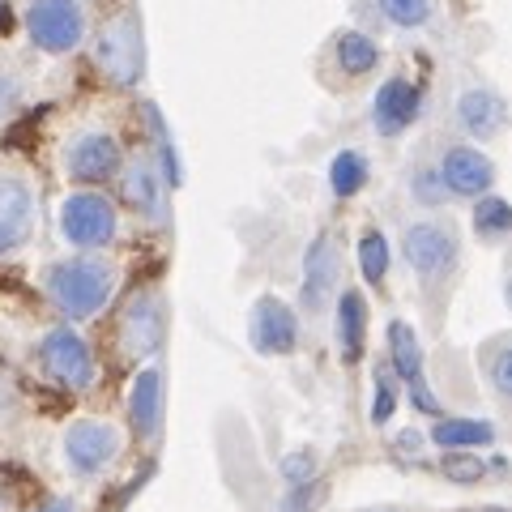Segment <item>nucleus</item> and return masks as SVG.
I'll use <instances>...</instances> for the list:
<instances>
[{"mask_svg":"<svg viewBox=\"0 0 512 512\" xmlns=\"http://www.w3.org/2000/svg\"><path fill=\"white\" fill-rule=\"evenodd\" d=\"M282 478L291 487H312L316 478V453H308V448H295V453L282 457Z\"/></svg>","mask_w":512,"mask_h":512,"instance_id":"29","label":"nucleus"},{"mask_svg":"<svg viewBox=\"0 0 512 512\" xmlns=\"http://www.w3.org/2000/svg\"><path fill=\"white\" fill-rule=\"evenodd\" d=\"M26 30L35 47L52 56L73 52L86 35V18H82V5L77 0H30L26 9Z\"/></svg>","mask_w":512,"mask_h":512,"instance_id":"5","label":"nucleus"},{"mask_svg":"<svg viewBox=\"0 0 512 512\" xmlns=\"http://www.w3.org/2000/svg\"><path fill=\"white\" fill-rule=\"evenodd\" d=\"M282 512H312V487H291Z\"/></svg>","mask_w":512,"mask_h":512,"instance_id":"32","label":"nucleus"},{"mask_svg":"<svg viewBox=\"0 0 512 512\" xmlns=\"http://www.w3.org/2000/svg\"><path fill=\"white\" fill-rule=\"evenodd\" d=\"M504 299H508V308H512V265H508V278H504Z\"/></svg>","mask_w":512,"mask_h":512,"instance_id":"36","label":"nucleus"},{"mask_svg":"<svg viewBox=\"0 0 512 512\" xmlns=\"http://www.w3.org/2000/svg\"><path fill=\"white\" fill-rule=\"evenodd\" d=\"M35 227V192L18 175H0V256L22 248Z\"/></svg>","mask_w":512,"mask_h":512,"instance_id":"13","label":"nucleus"},{"mask_svg":"<svg viewBox=\"0 0 512 512\" xmlns=\"http://www.w3.org/2000/svg\"><path fill=\"white\" fill-rule=\"evenodd\" d=\"M39 512H73V504L69 500H52V504H43Z\"/></svg>","mask_w":512,"mask_h":512,"instance_id":"34","label":"nucleus"},{"mask_svg":"<svg viewBox=\"0 0 512 512\" xmlns=\"http://www.w3.org/2000/svg\"><path fill=\"white\" fill-rule=\"evenodd\" d=\"M359 269L367 282H384V274H389V239L380 231H367L359 239Z\"/></svg>","mask_w":512,"mask_h":512,"instance_id":"24","label":"nucleus"},{"mask_svg":"<svg viewBox=\"0 0 512 512\" xmlns=\"http://www.w3.org/2000/svg\"><path fill=\"white\" fill-rule=\"evenodd\" d=\"M419 86L406 82V77H389L380 90H376V99H372V124H376V133L380 137H397V133H406V128L419 120Z\"/></svg>","mask_w":512,"mask_h":512,"instance_id":"14","label":"nucleus"},{"mask_svg":"<svg viewBox=\"0 0 512 512\" xmlns=\"http://www.w3.org/2000/svg\"><path fill=\"white\" fill-rule=\"evenodd\" d=\"M128 414H133L137 436H146V440L158 436V427H163V372H158V367H146V372L133 380Z\"/></svg>","mask_w":512,"mask_h":512,"instance_id":"16","label":"nucleus"},{"mask_svg":"<svg viewBox=\"0 0 512 512\" xmlns=\"http://www.w3.org/2000/svg\"><path fill=\"white\" fill-rule=\"evenodd\" d=\"M474 231L487 244H500V239H512V205L504 197H478L474 205Z\"/></svg>","mask_w":512,"mask_h":512,"instance_id":"22","label":"nucleus"},{"mask_svg":"<svg viewBox=\"0 0 512 512\" xmlns=\"http://www.w3.org/2000/svg\"><path fill=\"white\" fill-rule=\"evenodd\" d=\"M419 448H423V431H402V436H397V453L419 457Z\"/></svg>","mask_w":512,"mask_h":512,"instance_id":"33","label":"nucleus"},{"mask_svg":"<svg viewBox=\"0 0 512 512\" xmlns=\"http://www.w3.org/2000/svg\"><path fill=\"white\" fill-rule=\"evenodd\" d=\"M363 184H367V158L359 150L333 154V163H329V188L346 201V197H355V192H363Z\"/></svg>","mask_w":512,"mask_h":512,"instance_id":"23","label":"nucleus"},{"mask_svg":"<svg viewBox=\"0 0 512 512\" xmlns=\"http://www.w3.org/2000/svg\"><path fill=\"white\" fill-rule=\"evenodd\" d=\"M124 201L133 205L137 214H150V218L163 214V188H158V175L146 163L128 167V175H124Z\"/></svg>","mask_w":512,"mask_h":512,"instance_id":"20","label":"nucleus"},{"mask_svg":"<svg viewBox=\"0 0 512 512\" xmlns=\"http://www.w3.org/2000/svg\"><path fill=\"white\" fill-rule=\"evenodd\" d=\"M487 380H491V389L500 393L504 402H512V342L495 346L487 355Z\"/></svg>","mask_w":512,"mask_h":512,"instance_id":"28","label":"nucleus"},{"mask_svg":"<svg viewBox=\"0 0 512 512\" xmlns=\"http://www.w3.org/2000/svg\"><path fill=\"white\" fill-rule=\"evenodd\" d=\"M9 397H13V393H9V384H5V380H0V414H5V410H9Z\"/></svg>","mask_w":512,"mask_h":512,"instance_id":"35","label":"nucleus"},{"mask_svg":"<svg viewBox=\"0 0 512 512\" xmlns=\"http://www.w3.org/2000/svg\"><path fill=\"white\" fill-rule=\"evenodd\" d=\"M402 252H406V265L431 286V282H440V278L453 274V265L461 256V239L453 231V222L423 218V222H410V227H406Z\"/></svg>","mask_w":512,"mask_h":512,"instance_id":"2","label":"nucleus"},{"mask_svg":"<svg viewBox=\"0 0 512 512\" xmlns=\"http://www.w3.org/2000/svg\"><path fill=\"white\" fill-rule=\"evenodd\" d=\"M18 99H22V86H18V77H13L9 69H0V116L18 107Z\"/></svg>","mask_w":512,"mask_h":512,"instance_id":"31","label":"nucleus"},{"mask_svg":"<svg viewBox=\"0 0 512 512\" xmlns=\"http://www.w3.org/2000/svg\"><path fill=\"white\" fill-rule=\"evenodd\" d=\"M39 363L56 384H64V389H90L94 384V355H90L82 333H73V329L47 333L39 342Z\"/></svg>","mask_w":512,"mask_h":512,"instance_id":"6","label":"nucleus"},{"mask_svg":"<svg viewBox=\"0 0 512 512\" xmlns=\"http://www.w3.org/2000/svg\"><path fill=\"white\" fill-rule=\"evenodd\" d=\"M483 512H508V508H483Z\"/></svg>","mask_w":512,"mask_h":512,"instance_id":"38","label":"nucleus"},{"mask_svg":"<svg viewBox=\"0 0 512 512\" xmlns=\"http://www.w3.org/2000/svg\"><path fill=\"white\" fill-rule=\"evenodd\" d=\"M436 171H440L444 192H453V197H487L491 184H495V163L474 146L444 150Z\"/></svg>","mask_w":512,"mask_h":512,"instance_id":"10","label":"nucleus"},{"mask_svg":"<svg viewBox=\"0 0 512 512\" xmlns=\"http://www.w3.org/2000/svg\"><path fill=\"white\" fill-rule=\"evenodd\" d=\"M457 124L466 128L470 137L487 141V137H495V133H504V128H508V103H504L495 90L470 86V90L457 99Z\"/></svg>","mask_w":512,"mask_h":512,"instance_id":"15","label":"nucleus"},{"mask_svg":"<svg viewBox=\"0 0 512 512\" xmlns=\"http://www.w3.org/2000/svg\"><path fill=\"white\" fill-rule=\"evenodd\" d=\"M120 333H124V350H128V355H137V359L154 355V350L163 346V333H167V308H163V299H158L154 291L133 295V303L124 308Z\"/></svg>","mask_w":512,"mask_h":512,"instance_id":"12","label":"nucleus"},{"mask_svg":"<svg viewBox=\"0 0 512 512\" xmlns=\"http://www.w3.org/2000/svg\"><path fill=\"white\" fill-rule=\"evenodd\" d=\"M338 64H342V73H350V77L372 73L380 64V43L367 39L363 30H342L338 35Z\"/></svg>","mask_w":512,"mask_h":512,"instance_id":"21","label":"nucleus"},{"mask_svg":"<svg viewBox=\"0 0 512 512\" xmlns=\"http://www.w3.org/2000/svg\"><path fill=\"white\" fill-rule=\"evenodd\" d=\"M94 60H99V69L111 77L116 86H133L141 69H146V43H141V26L133 13H120V18H111L99 39H94Z\"/></svg>","mask_w":512,"mask_h":512,"instance_id":"3","label":"nucleus"},{"mask_svg":"<svg viewBox=\"0 0 512 512\" xmlns=\"http://www.w3.org/2000/svg\"><path fill=\"white\" fill-rule=\"evenodd\" d=\"M367 512H393V508H367Z\"/></svg>","mask_w":512,"mask_h":512,"instance_id":"37","label":"nucleus"},{"mask_svg":"<svg viewBox=\"0 0 512 512\" xmlns=\"http://www.w3.org/2000/svg\"><path fill=\"white\" fill-rule=\"evenodd\" d=\"M427 440L440 444L444 453H470V448L495 444V427L487 419H453V414H444V419H436Z\"/></svg>","mask_w":512,"mask_h":512,"instance_id":"18","label":"nucleus"},{"mask_svg":"<svg viewBox=\"0 0 512 512\" xmlns=\"http://www.w3.org/2000/svg\"><path fill=\"white\" fill-rule=\"evenodd\" d=\"M111 291H116V269L99 256H73V261H56L47 269V295L69 320L103 312Z\"/></svg>","mask_w":512,"mask_h":512,"instance_id":"1","label":"nucleus"},{"mask_svg":"<svg viewBox=\"0 0 512 512\" xmlns=\"http://www.w3.org/2000/svg\"><path fill=\"white\" fill-rule=\"evenodd\" d=\"M248 338L261 355H291L299 346V316L278 295H261L248 320Z\"/></svg>","mask_w":512,"mask_h":512,"instance_id":"9","label":"nucleus"},{"mask_svg":"<svg viewBox=\"0 0 512 512\" xmlns=\"http://www.w3.org/2000/svg\"><path fill=\"white\" fill-rule=\"evenodd\" d=\"M367 346V299L359 291L338 295V355L346 363H359Z\"/></svg>","mask_w":512,"mask_h":512,"instance_id":"17","label":"nucleus"},{"mask_svg":"<svg viewBox=\"0 0 512 512\" xmlns=\"http://www.w3.org/2000/svg\"><path fill=\"white\" fill-rule=\"evenodd\" d=\"M397 410V376L389 367H376V389H372V423L384 427Z\"/></svg>","mask_w":512,"mask_h":512,"instance_id":"26","label":"nucleus"},{"mask_svg":"<svg viewBox=\"0 0 512 512\" xmlns=\"http://www.w3.org/2000/svg\"><path fill=\"white\" fill-rule=\"evenodd\" d=\"M389 367L397 380H406L410 389L414 384H427L423 380V346H419V333H414L406 320H389Z\"/></svg>","mask_w":512,"mask_h":512,"instance_id":"19","label":"nucleus"},{"mask_svg":"<svg viewBox=\"0 0 512 512\" xmlns=\"http://www.w3.org/2000/svg\"><path fill=\"white\" fill-rule=\"evenodd\" d=\"M120 457V431L99 419H77L64 431V461L73 474H99Z\"/></svg>","mask_w":512,"mask_h":512,"instance_id":"7","label":"nucleus"},{"mask_svg":"<svg viewBox=\"0 0 512 512\" xmlns=\"http://www.w3.org/2000/svg\"><path fill=\"white\" fill-rule=\"evenodd\" d=\"M124 154H120V141L111 133H82L73 137V146L64 150V167H69L73 180L82 184H103L120 171Z\"/></svg>","mask_w":512,"mask_h":512,"instance_id":"11","label":"nucleus"},{"mask_svg":"<svg viewBox=\"0 0 512 512\" xmlns=\"http://www.w3.org/2000/svg\"><path fill=\"white\" fill-rule=\"evenodd\" d=\"M414 197H419V201H427V205L444 201V184H440V171H419V175H414Z\"/></svg>","mask_w":512,"mask_h":512,"instance_id":"30","label":"nucleus"},{"mask_svg":"<svg viewBox=\"0 0 512 512\" xmlns=\"http://www.w3.org/2000/svg\"><path fill=\"white\" fill-rule=\"evenodd\" d=\"M440 474L448 478V483L470 487V483H478V478L487 474V466H483V461H478L474 453H444V457H440Z\"/></svg>","mask_w":512,"mask_h":512,"instance_id":"27","label":"nucleus"},{"mask_svg":"<svg viewBox=\"0 0 512 512\" xmlns=\"http://www.w3.org/2000/svg\"><path fill=\"white\" fill-rule=\"evenodd\" d=\"M380 13L402 30H419L431 18V0H380Z\"/></svg>","mask_w":512,"mask_h":512,"instance_id":"25","label":"nucleus"},{"mask_svg":"<svg viewBox=\"0 0 512 512\" xmlns=\"http://www.w3.org/2000/svg\"><path fill=\"white\" fill-rule=\"evenodd\" d=\"M60 231L73 248H107L116 239V205L103 192H73L60 205Z\"/></svg>","mask_w":512,"mask_h":512,"instance_id":"4","label":"nucleus"},{"mask_svg":"<svg viewBox=\"0 0 512 512\" xmlns=\"http://www.w3.org/2000/svg\"><path fill=\"white\" fill-rule=\"evenodd\" d=\"M338 278H342V256H338V244H333L329 231H320L308 252H303V308L312 316L329 308V299L338 295Z\"/></svg>","mask_w":512,"mask_h":512,"instance_id":"8","label":"nucleus"}]
</instances>
